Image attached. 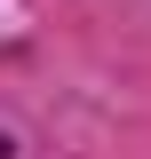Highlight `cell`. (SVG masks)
Listing matches in <instances>:
<instances>
[]
</instances>
